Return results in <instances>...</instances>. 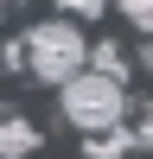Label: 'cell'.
<instances>
[{
    "label": "cell",
    "instance_id": "9",
    "mask_svg": "<svg viewBox=\"0 0 153 159\" xmlns=\"http://www.w3.org/2000/svg\"><path fill=\"white\" fill-rule=\"evenodd\" d=\"M140 64H147V70H153V38H147V51H140Z\"/></svg>",
    "mask_w": 153,
    "mask_h": 159
},
{
    "label": "cell",
    "instance_id": "2",
    "mask_svg": "<svg viewBox=\"0 0 153 159\" xmlns=\"http://www.w3.org/2000/svg\"><path fill=\"white\" fill-rule=\"evenodd\" d=\"M58 96H64V121L83 127V134L121 127V115H128V83H109V76H96V70H76Z\"/></svg>",
    "mask_w": 153,
    "mask_h": 159
},
{
    "label": "cell",
    "instance_id": "8",
    "mask_svg": "<svg viewBox=\"0 0 153 159\" xmlns=\"http://www.w3.org/2000/svg\"><path fill=\"white\" fill-rule=\"evenodd\" d=\"M128 140H134V147H147V153H153V108H147V115H140V121H134V127H128Z\"/></svg>",
    "mask_w": 153,
    "mask_h": 159
},
{
    "label": "cell",
    "instance_id": "6",
    "mask_svg": "<svg viewBox=\"0 0 153 159\" xmlns=\"http://www.w3.org/2000/svg\"><path fill=\"white\" fill-rule=\"evenodd\" d=\"M115 7H121V19L134 25V32H147V38H153V0H115Z\"/></svg>",
    "mask_w": 153,
    "mask_h": 159
},
{
    "label": "cell",
    "instance_id": "5",
    "mask_svg": "<svg viewBox=\"0 0 153 159\" xmlns=\"http://www.w3.org/2000/svg\"><path fill=\"white\" fill-rule=\"evenodd\" d=\"M134 153V140L121 134V127H102V134H89V159H128Z\"/></svg>",
    "mask_w": 153,
    "mask_h": 159
},
{
    "label": "cell",
    "instance_id": "4",
    "mask_svg": "<svg viewBox=\"0 0 153 159\" xmlns=\"http://www.w3.org/2000/svg\"><path fill=\"white\" fill-rule=\"evenodd\" d=\"M83 70L109 76V83H128V57H121V45H109V38H102V45L89 51V64H83Z\"/></svg>",
    "mask_w": 153,
    "mask_h": 159
},
{
    "label": "cell",
    "instance_id": "1",
    "mask_svg": "<svg viewBox=\"0 0 153 159\" xmlns=\"http://www.w3.org/2000/svg\"><path fill=\"white\" fill-rule=\"evenodd\" d=\"M89 64V45H83V32H76L70 19H45V25H32V32H19V70L32 76V83H70L76 70Z\"/></svg>",
    "mask_w": 153,
    "mask_h": 159
},
{
    "label": "cell",
    "instance_id": "3",
    "mask_svg": "<svg viewBox=\"0 0 153 159\" xmlns=\"http://www.w3.org/2000/svg\"><path fill=\"white\" fill-rule=\"evenodd\" d=\"M38 153V127L26 115H0V159H26Z\"/></svg>",
    "mask_w": 153,
    "mask_h": 159
},
{
    "label": "cell",
    "instance_id": "10",
    "mask_svg": "<svg viewBox=\"0 0 153 159\" xmlns=\"http://www.w3.org/2000/svg\"><path fill=\"white\" fill-rule=\"evenodd\" d=\"M7 7H13V0H0V13H7Z\"/></svg>",
    "mask_w": 153,
    "mask_h": 159
},
{
    "label": "cell",
    "instance_id": "7",
    "mask_svg": "<svg viewBox=\"0 0 153 159\" xmlns=\"http://www.w3.org/2000/svg\"><path fill=\"white\" fill-rule=\"evenodd\" d=\"M51 7H58V13H70V19H96L109 0H51Z\"/></svg>",
    "mask_w": 153,
    "mask_h": 159
}]
</instances>
